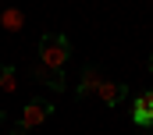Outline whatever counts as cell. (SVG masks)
I'll use <instances>...</instances> for the list:
<instances>
[{"label":"cell","instance_id":"obj_1","mask_svg":"<svg viewBox=\"0 0 153 135\" xmlns=\"http://www.w3.org/2000/svg\"><path fill=\"white\" fill-rule=\"evenodd\" d=\"M71 61V39L64 32H46L39 39V64L53 68V71H64Z\"/></svg>","mask_w":153,"mask_h":135},{"label":"cell","instance_id":"obj_2","mask_svg":"<svg viewBox=\"0 0 153 135\" xmlns=\"http://www.w3.org/2000/svg\"><path fill=\"white\" fill-rule=\"evenodd\" d=\"M53 117V103L50 100H29L22 107V117H18V125L22 128H39L43 121H50Z\"/></svg>","mask_w":153,"mask_h":135},{"label":"cell","instance_id":"obj_3","mask_svg":"<svg viewBox=\"0 0 153 135\" xmlns=\"http://www.w3.org/2000/svg\"><path fill=\"white\" fill-rule=\"evenodd\" d=\"M96 100L103 103V107H121V103L128 100V85H125V82H114V78H100Z\"/></svg>","mask_w":153,"mask_h":135},{"label":"cell","instance_id":"obj_4","mask_svg":"<svg viewBox=\"0 0 153 135\" xmlns=\"http://www.w3.org/2000/svg\"><path fill=\"white\" fill-rule=\"evenodd\" d=\"M100 78H103V75H100L93 64H89V68H82V78H78V85H75V96H78V100H89V96L96 93Z\"/></svg>","mask_w":153,"mask_h":135},{"label":"cell","instance_id":"obj_5","mask_svg":"<svg viewBox=\"0 0 153 135\" xmlns=\"http://www.w3.org/2000/svg\"><path fill=\"white\" fill-rule=\"evenodd\" d=\"M32 75H36L43 85H50L53 93H64V89H68V82H64V71H53V68H43V64H36V68H32Z\"/></svg>","mask_w":153,"mask_h":135},{"label":"cell","instance_id":"obj_6","mask_svg":"<svg viewBox=\"0 0 153 135\" xmlns=\"http://www.w3.org/2000/svg\"><path fill=\"white\" fill-rule=\"evenodd\" d=\"M0 25H4V32H22L25 29V11L22 7H4Z\"/></svg>","mask_w":153,"mask_h":135},{"label":"cell","instance_id":"obj_7","mask_svg":"<svg viewBox=\"0 0 153 135\" xmlns=\"http://www.w3.org/2000/svg\"><path fill=\"white\" fill-rule=\"evenodd\" d=\"M132 125H135V128H150V132H153V110L146 107V103H139V96L132 100Z\"/></svg>","mask_w":153,"mask_h":135},{"label":"cell","instance_id":"obj_8","mask_svg":"<svg viewBox=\"0 0 153 135\" xmlns=\"http://www.w3.org/2000/svg\"><path fill=\"white\" fill-rule=\"evenodd\" d=\"M18 89V75L11 64H0V93H14Z\"/></svg>","mask_w":153,"mask_h":135},{"label":"cell","instance_id":"obj_9","mask_svg":"<svg viewBox=\"0 0 153 135\" xmlns=\"http://www.w3.org/2000/svg\"><path fill=\"white\" fill-rule=\"evenodd\" d=\"M139 103H146V107L153 110V89H146V93H139Z\"/></svg>","mask_w":153,"mask_h":135},{"label":"cell","instance_id":"obj_10","mask_svg":"<svg viewBox=\"0 0 153 135\" xmlns=\"http://www.w3.org/2000/svg\"><path fill=\"white\" fill-rule=\"evenodd\" d=\"M7 135H29V128H22V125H11V128H7Z\"/></svg>","mask_w":153,"mask_h":135},{"label":"cell","instance_id":"obj_11","mask_svg":"<svg viewBox=\"0 0 153 135\" xmlns=\"http://www.w3.org/2000/svg\"><path fill=\"white\" fill-rule=\"evenodd\" d=\"M146 68H150V75H153V53H150V61H146Z\"/></svg>","mask_w":153,"mask_h":135}]
</instances>
